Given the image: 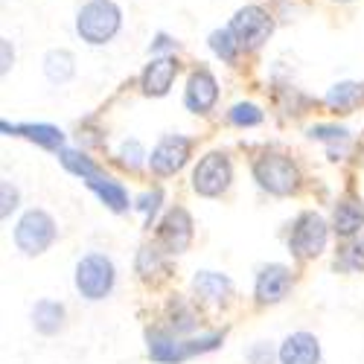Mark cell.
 Here are the masks:
<instances>
[{
  "label": "cell",
  "instance_id": "obj_19",
  "mask_svg": "<svg viewBox=\"0 0 364 364\" xmlns=\"http://www.w3.org/2000/svg\"><path fill=\"white\" fill-rule=\"evenodd\" d=\"M90 190H94L97 193V198L108 207V210H114V213H126V210H129V190L123 187V184H119V181H114L111 175H100V178H94V181H90V184H87Z\"/></svg>",
  "mask_w": 364,
  "mask_h": 364
},
{
  "label": "cell",
  "instance_id": "obj_22",
  "mask_svg": "<svg viewBox=\"0 0 364 364\" xmlns=\"http://www.w3.org/2000/svg\"><path fill=\"white\" fill-rule=\"evenodd\" d=\"M58 161H62V166H65L68 172H73L76 178H82L85 184H90L94 178L102 175L100 164H97L94 158H87L85 151H76V149H58Z\"/></svg>",
  "mask_w": 364,
  "mask_h": 364
},
{
  "label": "cell",
  "instance_id": "obj_28",
  "mask_svg": "<svg viewBox=\"0 0 364 364\" xmlns=\"http://www.w3.org/2000/svg\"><path fill=\"white\" fill-rule=\"evenodd\" d=\"M161 204H164V190H161V187L149 190V193H143V196L137 198V210H140L143 219H146V228H151V219H155V213L161 210Z\"/></svg>",
  "mask_w": 364,
  "mask_h": 364
},
{
  "label": "cell",
  "instance_id": "obj_16",
  "mask_svg": "<svg viewBox=\"0 0 364 364\" xmlns=\"http://www.w3.org/2000/svg\"><path fill=\"white\" fill-rule=\"evenodd\" d=\"M146 344H149V358L158 361V364H181L190 358V350H187V341L181 338H172L166 332H149L146 336Z\"/></svg>",
  "mask_w": 364,
  "mask_h": 364
},
{
  "label": "cell",
  "instance_id": "obj_31",
  "mask_svg": "<svg viewBox=\"0 0 364 364\" xmlns=\"http://www.w3.org/2000/svg\"><path fill=\"white\" fill-rule=\"evenodd\" d=\"M0 196H4V207H0V216L9 219V213L18 207V190L9 184V181H4V184H0Z\"/></svg>",
  "mask_w": 364,
  "mask_h": 364
},
{
  "label": "cell",
  "instance_id": "obj_4",
  "mask_svg": "<svg viewBox=\"0 0 364 364\" xmlns=\"http://www.w3.org/2000/svg\"><path fill=\"white\" fill-rule=\"evenodd\" d=\"M73 283H76V291L97 303V300H105L117 283V271H114V262L105 257V254H87L79 259L76 265V274H73Z\"/></svg>",
  "mask_w": 364,
  "mask_h": 364
},
{
  "label": "cell",
  "instance_id": "obj_6",
  "mask_svg": "<svg viewBox=\"0 0 364 364\" xmlns=\"http://www.w3.org/2000/svg\"><path fill=\"white\" fill-rule=\"evenodd\" d=\"M228 26H230V33L236 36L242 53L259 50L271 38V33H274V21H271V12L262 9V6H257V4L236 9V15L230 18Z\"/></svg>",
  "mask_w": 364,
  "mask_h": 364
},
{
  "label": "cell",
  "instance_id": "obj_33",
  "mask_svg": "<svg viewBox=\"0 0 364 364\" xmlns=\"http://www.w3.org/2000/svg\"><path fill=\"white\" fill-rule=\"evenodd\" d=\"M271 358H274V350H271V344H265V341H257L248 350V361L251 364H271Z\"/></svg>",
  "mask_w": 364,
  "mask_h": 364
},
{
  "label": "cell",
  "instance_id": "obj_24",
  "mask_svg": "<svg viewBox=\"0 0 364 364\" xmlns=\"http://www.w3.org/2000/svg\"><path fill=\"white\" fill-rule=\"evenodd\" d=\"M164 248L158 245V248H149V245H143L140 251H137V262H134V268H137V274L143 277V280H151V277H164L166 274V259H164Z\"/></svg>",
  "mask_w": 364,
  "mask_h": 364
},
{
  "label": "cell",
  "instance_id": "obj_30",
  "mask_svg": "<svg viewBox=\"0 0 364 364\" xmlns=\"http://www.w3.org/2000/svg\"><path fill=\"white\" fill-rule=\"evenodd\" d=\"M347 129L341 126H312L309 129V137L312 140H332V143H338V140H347Z\"/></svg>",
  "mask_w": 364,
  "mask_h": 364
},
{
  "label": "cell",
  "instance_id": "obj_12",
  "mask_svg": "<svg viewBox=\"0 0 364 364\" xmlns=\"http://www.w3.org/2000/svg\"><path fill=\"white\" fill-rule=\"evenodd\" d=\"M178 58L172 53L166 55H151V62L143 68L140 73V87L146 97H166L172 85H175V76H178Z\"/></svg>",
  "mask_w": 364,
  "mask_h": 364
},
{
  "label": "cell",
  "instance_id": "obj_18",
  "mask_svg": "<svg viewBox=\"0 0 364 364\" xmlns=\"http://www.w3.org/2000/svg\"><path fill=\"white\" fill-rule=\"evenodd\" d=\"M364 228V201L358 198H341L332 213V230L341 239H353Z\"/></svg>",
  "mask_w": 364,
  "mask_h": 364
},
{
  "label": "cell",
  "instance_id": "obj_17",
  "mask_svg": "<svg viewBox=\"0 0 364 364\" xmlns=\"http://www.w3.org/2000/svg\"><path fill=\"white\" fill-rule=\"evenodd\" d=\"M323 105L336 114H353L355 108L364 105V82H336L326 97H323Z\"/></svg>",
  "mask_w": 364,
  "mask_h": 364
},
{
  "label": "cell",
  "instance_id": "obj_15",
  "mask_svg": "<svg viewBox=\"0 0 364 364\" xmlns=\"http://www.w3.org/2000/svg\"><path fill=\"white\" fill-rule=\"evenodd\" d=\"M0 129H4L6 134H15V137H26V140H33L50 151H58V149H65V132L62 129H55L50 123H23V126H9L6 119L0 123Z\"/></svg>",
  "mask_w": 364,
  "mask_h": 364
},
{
  "label": "cell",
  "instance_id": "obj_13",
  "mask_svg": "<svg viewBox=\"0 0 364 364\" xmlns=\"http://www.w3.org/2000/svg\"><path fill=\"white\" fill-rule=\"evenodd\" d=\"M280 364H321V341L312 332H291L277 350Z\"/></svg>",
  "mask_w": 364,
  "mask_h": 364
},
{
  "label": "cell",
  "instance_id": "obj_26",
  "mask_svg": "<svg viewBox=\"0 0 364 364\" xmlns=\"http://www.w3.org/2000/svg\"><path fill=\"white\" fill-rule=\"evenodd\" d=\"M228 119H230V126H236V129H254V126H259L265 119V114L254 102H236L228 111Z\"/></svg>",
  "mask_w": 364,
  "mask_h": 364
},
{
  "label": "cell",
  "instance_id": "obj_11",
  "mask_svg": "<svg viewBox=\"0 0 364 364\" xmlns=\"http://www.w3.org/2000/svg\"><path fill=\"white\" fill-rule=\"evenodd\" d=\"M219 102V82L207 68H198L190 73L184 87V105L193 114H210Z\"/></svg>",
  "mask_w": 364,
  "mask_h": 364
},
{
  "label": "cell",
  "instance_id": "obj_9",
  "mask_svg": "<svg viewBox=\"0 0 364 364\" xmlns=\"http://www.w3.org/2000/svg\"><path fill=\"white\" fill-rule=\"evenodd\" d=\"M196 225L184 207H172L158 225V245L166 254H184L193 245Z\"/></svg>",
  "mask_w": 364,
  "mask_h": 364
},
{
  "label": "cell",
  "instance_id": "obj_29",
  "mask_svg": "<svg viewBox=\"0 0 364 364\" xmlns=\"http://www.w3.org/2000/svg\"><path fill=\"white\" fill-rule=\"evenodd\" d=\"M172 326H175V332H193L196 329V312L193 309H187L184 303H172Z\"/></svg>",
  "mask_w": 364,
  "mask_h": 364
},
{
  "label": "cell",
  "instance_id": "obj_23",
  "mask_svg": "<svg viewBox=\"0 0 364 364\" xmlns=\"http://www.w3.org/2000/svg\"><path fill=\"white\" fill-rule=\"evenodd\" d=\"M207 44H210V50L216 53V58H222L225 65H236V62H239L242 47H239V41H236V36L230 33V26L213 29V33H210V38H207Z\"/></svg>",
  "mask_w": 364,
  "mask_h": 364
},
{
  "label": "cell",
  "instance_id": "obj_21",
  "mask_svg": "<svg viewBox=\"0 0 364 364\" xmlns=\"http://www.w3.org/2000/svg\"><path fill=\"white\" fill-rule=\"evenodd\" d=\"M44 73L53 85H65L76 73V58L70 50H50L44 55Z\"/></svg>",
  "mask_w": 364,
  "mask_h": 364
},
{
  "label": "cell",
  "instance_id": "obj_35",
  "mask_svg": "<svg viewBox=\"0 0 364 364\" xmlns=\"http://www.w3.org/2000/svg\"><path fill=\"white\" fill-rule=\"evenodd\" d=\"M336 4H353V0H336Z\"/></svg>",
  "mask_w": 364,
  "mask_h": 364
},
{
  "label": "cell",
  "instance_id": "obj_34",
  "mask_svg": "<svg viewBox=\"0 0 364 364\" xmlns=\"http://www.w3.org/2000/svg\"><path fill=\"white\" fill-rule=\"evenodd\" d=\"M0 50H4V62H0V73H9L12 70V62H15V50H12V41L9 38H0Z\"/></svg>",
  "mask_w": 364,
  "mask_h": 364
},
{
  "label": "cell",
  "instance_id": "obj_32",
  "mask_svg": "<svg viewBox=\"0 0 364 364\" xmlns=\"http://www.w3.org/2000/svg\"><path fill=\"white\" fill-rule=\"evenodd\" d=\"M175 50H178V41L169 38L166 33H158L155 41L149 44V53H151V55H166V53H175Z\"/></svg>",
  "mask_w": 364,
  "mask_h": 364
},
{
  "label": "cell",
  "instance_id": "obj_20",
  "mask_svg": "<svg viewBox=\"0 0 364 364\" xmlns=\"http://www.w3.org/2000/svg\"><path fill=\"white\" fill-rule=\"evenodd\" d=\"M33 326L41 336H55L65 326V306L58 300H38L33 306Z\"/></svg>",
  "mask_w": 364,
  "mask_h": 364
},
{
  "label": "cell",
  "instance_id": "obj_2",
  "mask_svg": "<svg viewBox=\"0 0 364 364\" xmlns=\"http://www.w3.org/2000/svg\"><path fill=\"white\" fill-rule=\"evenodd\" d=\"M254 181L271 196H291L300 187V169L289 155L265 151L254 161Z\"/></svg>",
  "mask_w": 364,
  "mask_h": 364
},
{
  "label": "cell",
  "instance_id": "obj_3",
  "mask_svg": "<svg viewBox=\"0 0 364 364\" xmlns=\"http://www.w3.org/2000/svg\"><path fill=\"white\" fill-rule=\"evenodd\" d=\"M58 239V225L47 210H26L15 228V245L26 257H41L44 251L53 248V242Z\"/></svg>",
  "mask_w": 364,
  "mask_h": 364
},
{
  "label": "cell",
  "instance_id": "obj_10",
  "mask_svg": "<svg viewBox=\"0 0 364 364\" xmlns=\"http://www.w3.org/2000/svg\"><path fill=\"white\" fill-rule=\"evenodd\" d=\"M291 268L283 265V262H271V265H262L259 274H257V283H254V297L259 306H274V303L286 300L289 291H291Z\"/></svg>",
  "mask_w": 364,
  "mask_h": 364
},
{
  "label": "cell",
  "instance_id": "obj_1",
  "mask_svg": "<svg viewBox=\"0 0 364 364\" xmlns=\"http://www.w3.org/2000/svg\"><path fill=\"white\" fill-rule=\"evenodd\" d=\"M119 26H123V9L114 0H87L76 12V36L90 47L111 44Z\"/></svg>",
  "mask_w": 364,
  "mask_h": 364
},
{
  "label": "cell",
  "instance_id": "obj_7",
  "mask_svg": "<svg viewBox=\"0 0 364 364\" xmlns=\"http://www.w3.org/2000/svg\"><path fill=\"white\" fill-rule=\"evenodd\" d=\"M233 181V164L225 151H207L193 169V190L201 198H219Z\"/></svg>",
  "mask_w": 364,
  "mask_h": 364
},
{
  "label": "cell",
  "instance_id": "obj_8",
  "mask_svg": "<svg viewBox=\"0 0 364 364\" xmlns=\"http://www.w3.org/2000/svg\"><path fill=\"white\" fill-rule=\"evenodd\" d=\"M190 151H193V140L184 134H166L149 155V169L151 175L158 178H169L175 172H181L190 161Z\"/></svg>",
  "mask_w": 364,
  "mask_h": 364
},
{
  "label": "cell",
  "instance_id": "obj_27",
  "mask_svg": "<svg viewBox=\"0 0 364 364\" xmlns=\"http://www.w3.org/2000/svg\"><path fill=\"white\" fill-rule=\"evenodd\" d=\"M119 164H123L126 169H140L143 164H149V155L143 151V146L137 140H126L123 146H119Z\"/></svg>",
  "mask_w": 364,
  "mask_h": 364
},
{
  "label": "cell",
  "instance_id": "obj_25",
  "mask_svg": "<svg viewBox=\"0 0 364 364\" xmlns=\"http://www.w3.org/2000/svg\"><path fill=\"white\" fill-rule=\"evenodd\" d=\"M336 271H344V274H355V271H364V239L350 242L347 248L338 251L336 257Z\"/></svg>",
  "mask_w": 364,
  "mask_h": 364
},
{
  "label": "cell",
  "instance_id": "obj_5",
  "mask_svg": "<svg viewBox=\"0 0 364 364\" xmlns=\"http://www.w3.org/2000/svg\"><path fill=\"white\" fill-rule=\"evenodd\" d=\"M326 242H329V225L323 222L321 213L306 210V213L294 219L289 233V251L297 259H318L326 251Z\"/></svg>",
  "mask_w": 364,
  "mask_h": 364
},
{
  "label": "cell",
  "instance_id": "obj_14",
  "mask_svg": "<svg viewBox=\"0 0 364 364\" xmlns=\"http://www.w3.org/2000/svg\"><path fill=\"white\" fill-rule=\"evenodd\" d=\"M193 291L207 306H222L233 294V283L228 274H219V271H198L193 277Z\"/></svg>",
  "mask_w": 364,
  "mask_h": 364
}]
</instances>
